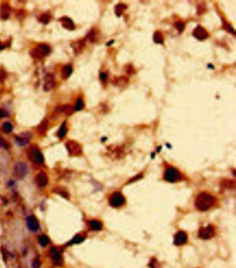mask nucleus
Wrapping results in <instances>:
<instances>
[{
  "label": "nucleus",
  "instance_id": "obj_36",
  "mask_svg": "<svg viewBox=\"0 0 236 268\" xmlns=\"http://www.w3.org/2000/svg\"><path fill=\"white\" fill-rule=\"evenodd\" d=\"M8 114L6 111L3 109H0V118H3V117H7Z\"/></svg>",
  "mask_w": 236,
  "mask_h": 268
},
{
  "label": "nucleus",
  "instance_id": "obj_4",
  "mask_svg": "<svg viewBox=\"0 0 236 268\" xmlns=\"http://www.w3.org/2000/svg\"><path fill=\"white\" fill-rule=\"evenodd\" d=\"M50 53L51 49L48 45L45 44H40L33 49V51L31 52V55L35 58L41 59L47 56Z\"/></svg>",
  "mask_w": 236,
  "mask_h": 268
},
{
  "label": "nucleus",
  "instance_id": "obj_24",
  "mask_svg": "<svg viewBox=\"0 0 236 268\" xmlns=\"http://www.w3.org/2000/svg\"><path fill=\"white\" fill-rule=\"evenodd\" d=\"M126 8H127V6L124 4H119L115 6V13L118 17H119L124 13Z\"/></svg>",
  "mask_w": 236,
  "mask_h": 268
},
{
  "label": "nucleus",
  "instance_id": "obj_16",
  "mask_svg": "<svg viewBox=\"0 0 236 268\" xmlns=\"http://www.w3.org/2000/svg\"><path fill=\"white\" fill-rule=\"evenodd\" d=\"M10 9L11 8H10L9 4L5 3L2 5L1 7H0V15H1V17L2 19L6 20V19L9 18L10 16V10H11Z\"/></svg>",
  "mask_w": 236,
  "mask_h": 268
},
{
  "label": "nucleus",
  "instance_id": "obj_28",
  "mask_svg": "<svg viewBox=\"0 0 236 268\" xmlns=\"http://www.w3.org/2000/svg\"><path fill=\"white\" fill-rule=\"evenodd\" d=\"M50 20H51V16L47 14V13H44V14L41 15L39 19H38L39 21H40L41 23H42L44 24H48Z\"/></svg>",
  "mask_w": 236,
  "mask_h": 268
},
{
  "label": "nucleus",
  "instance_id": "obj_23",
  "mask_svg": "<svg viewBox=\"0 0 236 268\" xmlns=\"http://www.w3.org/2000/svg\"><path fill=\"white\" fill-rule=\"evenodd\" d=\"M2 128L4 133H10L13 130V126L10 122H4L2 125Z\"/></svg>",
  "mask_w": 236,
  "mask_h": 268
},
{
  "label": "nucleus",
  "instance_id": "obj_8",
  "mask_svg": "<svg viewBox=\"0 0 236 268\" xmlns=\"http://www.w3.org/2000/svg\"><path fill=\"white\" fill-rule=\"evenodd\" d=\"M32 138L31 134L29 132L22 133L20 135L15 136V140L16 144L20 147L27 145L29 143L30 140Z\"/></svg>",
  "mask_w": 236,
  "mask_h": 268
},
{
  "label": "nucleus",
  "instance_id": "obj_7",
  "mask_svg": "<svg viewBox=\"0 0 236 268\" xmlns=\"http://www.w3.org/2000/svg\"><path fill=\"white\" fill-rule=\"evenodd\" d=\"M215 229L213 228L212 225H208L206 227L202 228L199 230L198 236L200 239L207 240L210 239L211 238L215 236Z\"/></svg>",
  "mask_w": 236,
  "mask_h": 268
},
{
  "label": "nucleus",
  "instance_id": "obj_2",
  "mask_svg": "<svg viewBox=\"0 0 236 268\" xmlns=\"http://www.w3.org/2000/svg\"><path fill=\"white\" fill-rule=\"evenodd\" d=\"M183 178L180 171L173 167H168L165 170L164 179L168 182H177L181 181Z\"/></svg>",
  "mask_w": 236,
  "mask_h": 268
},
{
  "label": "nucleus",
  "instance_id": "obj_32",
  "mask_svg": "<svg viewBox=\"0 0 236 268\" xmlns=\"http://www.w3.org/2000/svg\"><path fill=\"white\" fill-rule=\"evenodd\" d=\"M175 27L179 32H182L185 28V25L182 21H178V22L175 24Z\"/></svg>",
  "mask_w": 236,
  "mask_h": 268
},
{
  "label": "nucleus",
  "instance_id": "obj_22",
  "mask_svg": "<svg viewBox=\"0 0 236 268\" xmlns=\"http://www.w3.org/2000/svg\"><path fill=\"white\" fill-rule=\"evenodd\" d=\"M67 132V126H66V122H64L62 124L61 127H60L59 128L58 132H57V137H58L60 139L64 138Z\"/></svg>",
  "mask_w": 236,
  "mask_h": 268
},
{
  "label": "nucleus",
  "instance_id": "obj_27",
  "mask_svg": "<svg viewBox=\"0 0 236 268\" xmlns=\"http://www.w3.org/2000/svg\"><path fill=\"white\" fill-rule=\"evenodd\" d=\"M85 106V104H84V101L83 100V99L81 98H78V100L76 101L75 107H74V110L75 111H81L84 108Z\"/></svg>",
  "mask_w": 236,
  "mask_h": 268
},
{
  "label": "nucleus",
  "instance_id": "obj_30",
  "mask_svg": "<svg viewBox=\"0 0 236 268\" xmlns=\"http://www.w3.org/2000/svg\"><path fill=\"white\" fill-rule=\"evenodd\" d=\"M32 268H40L41 267V261L38 258H35L31 262Z\"/></svg>",
  "mask_w": 236,
  "mask_h": 268
},
{
  "label": "nucleus",
  "instance_id": "obj_19",
  "mask_svg": "<svg viewBox=\"0 0 236 268\" xmlns=\"http://www.w3.org/2000/svg\"><path fill=\"white\" fill-rule=\"evenodd\" d=\"M85 47V42L83 41H78L72 44V48L76 54H79L83 51Z\"/></svg>",
  "mask_w": 236,
  "mask_h": 268
},
{
  "label": "nucleus",
  "instance_id": "obj_31",
  "mask_svg": "<svg viewBox=\"0 0 236 268\" xmlns=\"http://www.w3.org/2000/svg\"><path fill=\"white\" fill-rule=\"evenodd\" d=\"M222 185L226 188H232L235 187V182L232 181V180H224Z\"/></svg>",
  "mask_w": 236,
  "mask_h": 268
},
{
  "label": "nucleus",
  "instance_id": "obj_39",
  "mask_svg": "<svg viewBox=\"0 0 236 268\" xmlns=\"http://www.w3.org/2000/svg\"><path fill=\"white\" fill-rule=\"evenodd\" d=\"M111 42H109V43H108L107 44V45H110L111 44H112V43H114V40H112V41H110Z\"/></svg>",
  "mask_w": 236,
  "mask_h": 268
},
{
  "label": "nucleus",
  "instance_id": "obj_1",
  "mask_svg": "<svg viewBox=\"0 0 236 268\" xmlns=\"http://www.w3.org/2000/svg\"><path fill=\"white\" fill-rule=\"evenodd\" d=\"M215 198L210 193L202 192L196 197L195 205L196 209L200 212H205L213 207L215 203Z\"/></svg>",
  "mask_w": 236,
  "mask_h": 268
},
{
  "label": "nucleus",
  "instance_id": "obj_12",
  "mask_svg": "<svg viewBox=\"0 0 236 268\" xmlns=\"http://www.w3.org/2000/svg\"><path fill=\"white\" fill-rule=\"evenodd\" d=\"M26 226L29 230L32 232H36L40 228L39 221L33 216H29L27 217Z\"/></svg>",
  "mask_w": 236,
  "mask_h": 268
},
{
  "label": "nucleus",
  "instance_id": "obj_11",
  "mask_svg": "<svg viewBox=\"0 0 236 268\" xmlns=\"http://www.w3.org/2000/svg\"><path fill=\"white\" fill-rule=\"evenodd\" d=\"M34 181L38 187L44 188L48 185L49 177L45 172H40L35 176Z\"/></svg>",
  "mask_w": 236,
  "mask_h": 268
},
{
  "label": "nucleus",
  "instance_id": "obj_37",
  "mask_svg": "<svg viewBox=\"0 0 236 268\" xmlns=\"http://www.w3.org/2000/svg\"><path fill=\"white\" fill-rule=\"evenodd\" d=\"M6 73L4 72V71L2 70L1 71V73H0V82H1V80H4L5 77H6Z\"/></svg>",
  "mask_w": 236,
  "mask_h": 268
},
{
  "label": "nucleus",
  "instance_id": "obj_20",
  "mask_svg": "<svg viewBox=\"0 0 236 268\" xmlns=\"http://www.w3.org/2000/svg\"><path fill=\"white\" fill-rule=\"evenodd\" d=\"M37 241L40 246H42V247H46L50 243V239H49V238L47 236L42 234L38 236Z\"/></svg>",
  "mask_w": 236,
  "mask_h": 268
},
{
  "label": "nucleus",
  "instance_id": "obj_14",
  "mask_svg": "<svg viewBox=\"0 0 236 268\" xmlns=\"http://www.w3.org/2000/svg\"><path fill=\"white\" fill-rule=\"evenodd\" d=\"M188 240V236L186 232L183 231H179L177 232L174 238V243L175 245L177 246L183 245L185 243H187Z\"/></svg>",
  "mask_w": 236,
  "mask_h": 268
},
{
  "label": "nucleus",
  "instance_id": "obj_38",
  "mask_svg": "<svg viewBox=\"0 0 236 268\" xmlns=\"http://www.w3.org/2000/svg\"><path fill=\"white\" fill-rule=\"evenodd\" d=\"M5 48V46L3 44H0V50H2V49H4Z\"/></svg>",
  "mask_w": 236,
  "mask_h": 268
},
{
  "label": "nucleus",
  "instance_id": "obj_10",
  "mask_svg": "<svg viewBox=\"0 0 236 268\" xmlns=\"http://www.w3.org/2000/svg\"><path fill=\"white\" fill-rule=\"evenodd\" d=\"M49 253H50L51 261L53 265H56V266H61L62 265L63 261L62 256L60 251L56 248L52 247L50 251H49Z\"/></svg>",
  "mask_w": 236,
  "mask_h": 268
},
{
  "label": "nucleus",
  "instance_id": "obj_33",
  "mask_svg": "<svg viewBox=\"0 0 236 268\" xmlns=\"http://www.w3.org/2000/svg\"><path fill=\"white\" fill-rule=\"evenodd\" d=\"M0 148H8L7 143L2 136H0Z\"/></svg>",
  "mask_w": 236,
  "mask_h": 268
},
{
  "label": "nucleus",
  "instance_id": "obj_5",
  "mask_svg": "<svg viewBox=\"0 0 236 268\" xmlns=\"http://www.w3.org/2000/svg\"><path fill=\"white\" fill-rule=\"evenodd\" d=\"M125 203V198L121 193L119 192V191L113 193L109 196V203L112 207H115V208L123 206Z\"/></svg>",
  "mask_w": 236,
  "mask_h": 268
},
{
  "label": "nucleus",
  "instance_id": "obj_35",
  "mask_svg": "<svg viewBox=\"0 0 236 268\" xmlns=\"http://www.w3.org/2000/svg\"><path fill=\"white\" fill-rule=\"evenodd\" d=\"M100 79L101 80V81L105 82L107 80V79H108V75H107L105 73H100Z\"/></svg>",
  "mask_w": 236,
  "mask_h": 268
},
{
  "label": "nucleus",
  "instance_id": "obj_25",
  "mask_svg": "<svg viewBox=\"0 0 236 268\" xmlns=\"http://www.w3.org/2000/svg\"><path fill=\"white\" fill-rule=\"evenodd\" d=\"M154 42L156 44H163V35L159 31H156L154 34L153 36Z\"/></svg>",
  "mask_w": 236,
  "mask_h": 268
},
{
  "label": "nucleus",
  "instance_id": "obj_17",
  "mask_svg": "<svg viewBox=\"0 0 236 268\" xmlns=\"http://www.w3.org/2000/svg\"><path fill=\"white\" fill-rule=\"evenodd\" d=\"M89 229L92 231H100L103 229V224L98 220H90L88 222Z\"/></svg>",
  "mask_w": 236,
  "mask_h": 268
},
{
  "label": "nucleus",
  "instance_id": "obj_26",
  "mask_svg": "<svg viewBox=\"0 0 236 268\" xmlns=\"http://www.w3.org/2000/svg\"><path fill=\"white\" fill-rule=\"evenodd\" d=\"M48 124H49L48 120L46 119L44 120L43 121L41 122V124H40L39 127H38V132L41 134H43L44 133H45V131L46 130V128H47Z\"/></svg>",
  "mask_w": 236,
  "mask_h": 268
},
{
  "label": "nucleus",
  "instance_id": "obj_21",
  "mask_svg": "<svg viewBox=\"0 0 236 268\" xmlns=\"http://www.w3.org/2000/svg\"><path fill=\"white\" fill-rule=\"evenodd\" d=\"M85 240V236H83V235L81 234H78L76 235V236H74L72 239H71L69 242L68 245H75V244H80V243H83Z\"/></svg>",
  "mask_w": 236,
  "mask_h": 268
},
{
  "label": "nucleus",
  "instance_id": "obj_13",
  "mask_svg": "<svg viewBox=\"0 0 236 268\" xmlns=\"http://www.w3.org/2000/svg\"><path fill=\"white\" fill-rule=\"evenodd\" d=\"M193 36L199 41H203L207 39L208 37V32L206 31L204 28H203L202 26L200 25L197 26L193 33Z\"/></svg>",
  "mask_w": 236,
  "mask_h": 268
},
{
  "label": "nucleus",
  "instance_id": "obj_6",
  "mask_svg": "<svg viewBox=\"0 0 236 268\" xmlns=\"http://www.w3.org/2000/svg\"><path fill=\"white\" fill-rule=\"evenodd\" d=\"M29 157L33 163L38 165H42L45 163V158L42 153L36 147H33L29 151Z\"/></svg>",
  "mask_w": 236,
  "mask_h": 268
},
{
  "label": "nucleus",
  "instance_id": "obj_3",
  "mask_svg": "<svg viewBox=\"0 0 236 268\" xmlns=\"http://www.w3.org/2000/svg\"><path fill=\"white\" fill-rule=\"evenodd\" d=\"M28 166L22 161H18L13 167V174L18 180H22L28 174Z\"/></svg>",
  "mask_w": 236,
  "mask_h": 268
},
{
  "label": "nucleus",
  "instance_id": "obj_18",
  "mask_svg": "<svg viewBox=\"0 0 236 268\" xmlns=\"http://www.w3.org/2000/svg\"><path fill=\"white\" fill-rule=\"evenodd\" d=\"M73 72V68L71 65H65L62 69V78L64 80H67L69 78Z\"/></svg>",
  "mask_w": 236,
  "mask_h": 268
},
{
  "label": "nucleus",
  "instance_id": "obj_29",
  "mask_svg": "<svg viewBox=\"0 0 236 268\" xmlns=\"http://www.w3.org/2000/svg\"><path fill=\"white\" fill-rule=\"evenodd\" d=\"M55 86H56V83H55L54 80L52 81H47L46 82L45 84V86H44V90L46 91H51V90L53 89Z\"/></svg>",
  "mask_w": 236,
  "mask_h": 268
},
{
  "label": "nucleus",
  "instance_id": "obj_9",
  "mask_svg": "<svg viewBox=\"0 0 236 268\" xmlns=\"http://www.w3.org/2000/svg\"><path fill=\"white\" fill-rule=\"evenodd\" d=\"M66 147L68 150L69 153L72 155H81L82 153V149L78 143L75 141L70 140L66 144Z\"/></svg>",
  "mask_w": 236,
  "mask_h": 268
},
{
  "label": "nucleus",
  "instance_id": "obj_15",
  "mask_svg": "<svg viewBox=\"0 0 236 268\" xmlns=\"http://www.w3.org/2000/svg\"><path fill=\"white\" fill-rule=\"evenodd\" d=\"M59 21L61 22L62 26L65 29L69 30V31H73V30L75 29V24H74V22L71 18L68 17H63L60 18Z\"/></svg>",
  "mask_w": 236,
  "mask_h": 268
},
{
  "label": "nucleus",
  "instance_id": "obj_34",
  "mask_svg": "<svg viewBox=\"0 0 236 268\" xmlns=\"http://www.w3.org/2000/svg\"><path fill=\"white\" fill-rule=\"evenodd\" d=\"M149 265L151 268H159V263L155 259H152V261H150Z\"/></svg>",
  "mask_w": 236,
  "mask_h": 268
}]
</instances>
